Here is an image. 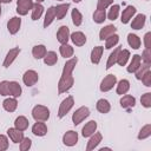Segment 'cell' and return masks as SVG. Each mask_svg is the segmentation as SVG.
Returning <instances> with one entry per match:
<instances>
[{
    "mask_svg": "<svg viewBox=\"0 0 151 151\" xmlns=\"http://www.w3.org/2000/svg\"><path fill=\"white\" fill-rule=\"evenodd\" d=\"M77 63H78V58L74 57V58L68 59L66 61V64L64 65L61 77H60V80L58 83V92L59 93L67 92L73 86L74 79H73V76H72V71H73L74 66L77 65Z\"/></svg>",
    "mask_w": 151,
    "mask_h": 151,
    "instance_id": "6da1fadb",
    "label": "cell"
},
{
    "mask_svg": "<svg viewBox=\"0 0 151 151\" xmlns=\"http://www.w3.org/2000/svg\"><path fill=\"white\" fill-rule=\"evenodd\" d=\"M32 117L37 122H46L50 118V110L44 105H35L32 110Z\"/></svg>",
    "mask_w": 151,
    "mask_h": 151,
    "instance_id": "7a4b0ae2",
    "label": "cell"
},
{
    "mask_svg": "<svg viewBox=\"0 0 151 151\" xmlns=\"http://www.w3.org/2000/svg\"><path fill=\"white\" fill-rule=\"evenodd\" d=\"M73 105H74V99H73V97H72V96L66 97V98L61 101V104H60V107H59V111H58V117H59V118L65 117V116L70 112V110L73 107Z\"/></svg>",
    "mask_w": 151,
    "mask_h": 151,
    "instance_id": "3957f363",
    "label": "cell"
},
{
    "mask_svg": "<svg viewBox=\"0 0 151 151\" xmlns=\"http://www.w3.org/2000/svg\"><path fill=\"white\" fill-rule=\"evenodd\" d=\"M90 116V110L86 106H81L79 109H77L72 116V122L74 125H79L84 119H86Z\"/></svg>",
    "mask_w": 151,
    "mask_h": 151,
    "instance_id": "277c9868",
    "label": "cell"
},
{
    "mask_svg": "<svg viewBox=\"0 0 151 151\" xmlns=\"http://www.w3.org/2000/svg\"><path fill=\"white\" fill-rule=\"evenodd\" d=\"M116 83H117V77L114 74H107L101 80L99 88H100L101 92H107V91H110V90L113 88V86L116 85Z\"/></svg>",
    "mask_w": 151,
    "mask_h": 151,
    "instance_id": "5b68a950",
    "label": "cell"
},
{
    "mask_svg": "<svg viewBox=\"0 0 151 151\" xmlns=\"http://www.w3.org/2000/svg\"><path fill=\"white\" fill-rule=\"evenodd\" d=\"M33 0H18L17 1V12L19 15H26L28 11L33 8Z\"/></svg>",
    "mask_w": 151,
    "mask_h": 151,
    "instance_id": "8992f818",
    "label": "cell"
},
{
    "mask_svg": "<svg viewBox=\"0 0 151 151\" xmlns=\"http://www.w3.org/2000/svg\"><path fill=\"white\" fill-rule=\"evenodd\" d=\"M38 80H39V74H38L34 70H28V71H26V72L24 73V76H22V81H24V84H25L26 86H28V87L35 85Z\"/></svg>",
    "mask_w": 151,
    "mask_h": 151,
    "instance_id": "52a82bcc",
    "label": "cell"
},
{
    "mask_svg": "<svg viewBox=\"0 0 151 151\" xmlns=\"http://www.w3.org/2000/svg\"><path fill=\"white\" fill-rule=\"evenodd\" d=\"M20 48L19 47H14V48H12V50H9L8 52H7V54H6V57H5V60H4V63H2V66L5 67V68H7V67H9L11 65H12V63L17 59V57L19 55V53H20Z\"/></svg>",
    "mask_w": 151,
    "mask_h": 151,
    "instance_id": "ba28073f",
    "label": "cell"
},
{
    "mask_svg": "<svg viewBox=\"0 0 151 151\" xmlns=\"http://www.w3.org/2000/svg\"><path fill=\"white\" fill-rule=\"evenodd\" d=\"M63 143L66 146H73L78 143V133L76 131H67L64 136H63Z\"/></svg>",
    "mask_w": 151,
    "mask_h": 151,
    "instance_id": "9c48e42d",
    "label": "cell"
},
{
    "mask_svg": "<svg viewBox=\"0 0 151 151\" xmlns=\"http://www.w3.org/2000/svg\"><path fill=\"white\" fill-rule=\"evenodd\" d=\"M20 26H21V19L19 17H13L7 22V29L11 34L18 33V31L20 29Z\"/></svg>",
    "mask_w": 151,
    "mask_h": 151,
    "instance_id": "30bf717a",
    "label": "cell"
},
{
    "mask_svg": "<svg viewBox=\"0 0 151 151\" xmlns=\"http://www.w3.org/2000/svg\"><path fill=\"white\" fill-rule=\"evenodd\" d=\"M136 105V98L131 94H124L122 98H120V106L125 110H131L133 106Z\"/></svg>",
    "mask_w": 151,
    "mask_h": 151,
    "instance_id": "8fae6325",
    "label": "cell"
},
{
    "mask_svg": "<svg viewBox=\"0 0 151 151\" xmlns=\"http://www.w3.org/2000/svg\"><path fill=\"white\" fill-rule=\"evenodd\" d=\"M57 39L60 44H67L70 39V28L67 26H60L57 32Z\"/></svg>",
    "mask_w": 151,
    "mask_h": 151,
    "instance_id": "7c38bea8",
    "label": "cell"
},
{
    "mask_svg": "<svg viewBox=\"0 0 151 151\" xmlns=\"http://www.w3.org/2000/svg\"><path fill=\"white\" fill-rule=\"evenodd\" d=\"M7 134H8L9 139L13 143H15V144L20 143L22 140V138H24V132L20 131V130H18V129H15V127H9L7 130Z\"/></svg>",
    "mask_w": 151,
    "mask_h": 151,
    "instance_id": "4fadbf2b",
    "label": "cell"
},
{
    "mask_svg": "<svg viewBox=\"0 0 151 151\" xmlns=\"http://www.w3.org/2000/svg\"><path fill=\"white\" fill-rule=\"evenodd\" d=\"M90 137H91V138H90V140H88V143H87V146H86V150H87V151L94 150V149L99 145V143L101 142V138H103V136H101L100 132H94V133L91 134Z\"/></svg>",
    "mask_w": 151,
    "mask_h": 151,
    "instance_id": "5bb4252c",
    "label": "cell"
},
{
    "mask_svg": "<svg viewBox=\"0 0 151 151\" xmlns=\"http://www.w3.org/2000/svg\"><path fill=\"white\" fill-rule=\"evenodd\" d=\"M70 39L72 40V42L76 45V46H83V45H85V42H86V35L83 33V32H80V31H77V32H73L71 35H70Z\"/></svg>",
    "mask_w": 151,
    "mask_h": 151,
    "instance_id": "9a60e30c",
    "label": "cell"
},
{
    "mask_svg": "<svg viewBox=\"0 0 151 151\" xmlns=\"http://www.w3.org/2000/svg\"><path fill=\"white\" fill-rule=\"evenodd\" d=\"M137 9L134 6H127L125 9H123V13H122V22L123 24H129L130 20L132 19V17L136 14Z\"/></svg>",
    "mask_w": 151,
    "mask_h": 151,
    "instance_id": "2e32d148",
    "label": "cell"
},
{
    "mask_svg": "<svg viewBox=\"0 0 151 151\" xmlns=\"http://www.w3.org/2000/svg\"><path fill=\"white\" fill-rule=\"evenodd\" d=\"M32 133L34 136L38 137H42L47 133V126L44 122H37L33 126H32Z\"/></svg>",
    "mask_w": 151,
    "mask_h": 151,
    "instance_id": "e0dca14e",
    "label": "cell"
},
{
    "mask_svg": "<svg viewBox=\"0 0 151 151\" xmlns=\"http://www.w3.org/2000/svg\"><path fill=\"white\" fill-rule=\"evenodd\" d=\"M96 130H97V122L90 120L84 125V127L81 130V134H83V137L86 138V137H90L91 134H93L96 132Z\"/></svg>",
    "mask_w": 151,
    "mask_h": 151,
    "instance_id": "ac0fdd59",
    "label": "cell"
},
{
    "mask_svg": "<svg viewBox=\"0 0 151 151\" xmlns=\"http://www.w3.org/2000/svg\"><path fill=\"white\" fill-rule=\"evenodd\" d=\"M21 86H20V84L19 83H17V81H9L8 83V93H9V96H12V97H14V98H18V97H20L21 96Z\"/></svg>",
    "mask_w": 151,
    "mask_h": 151,
    "instance_id": "d6986e66",
    "label": "cell"
},
{
    "mask_svg": "<svg viewBox=\"0 0 151 151\" xmlns=\"http://www.w3.org/2000/svg\"><path fill=\"white\" fill-rule=\"evenodd\" d=\"M116 31H117V27H116V26H113V25H107V26H105V27H103V28L100 29V32H99V39H100V40H105V39L109 38L110 35L114 34Z\"/></svg>",
    "mask_w": 151,
    "mask_h": 151,
    "instance_id": "ffe728a7",
    "label": "cell"
},
{
    "mask_svg": "<svg viewBox=\"0 0 151 151\" xmlns=\"http://www.w3.org/2000/svg\"><path fill=\"white\" fill-rule=\"evenodd\" d=\"M68 7H70V4H68V2H66V4H60V5L55 6V7H54V9H55V19L61 20V19L67 14Z\"/></svg>",
    "mask_w": 151,
    "mask_h": 151,
    "instance_id": "44dd1931",
    "label": "cell"
},
{
    "mask_svg": "<svg viewBox=\"0 0 151 151\" xmlns=\"http://www.w3.org/2000/svg\"><path fill=\"white\" fill-rule=\"evenodd\" d=\"M140 63H142L140 55H139V54H134V55L132 57V59H131V61H130L127 68H126L127 72H129V73H134V72L137 71V68L140 66Z\"/></svg>",
    "mask_w": 151,
    "mask_h": 151,
    "instance_id": "7402d4cb",
    "label": "cell"
},
{
    "mask_svg": "<svg viewBox=\"0 0 151 151\" xmlns=\"http://www.w3.org/2000/svg\"><path fill=\"white\" fill-rule=\"evenodd\" d=\"M103 51H104V47L103 46H96L92 52H91V63L92 64H99L100 59H101V54H103Z\"/></svg>",
    "mask_w": 151,
    "mask_h": 151,
    "instance_id": "603a6c76",
    "label": "cell"
},
{
    "mask_svg": "<svg viewBox=\"0 0 151 151\" xmlns=\"http://www.w3.org/2000/svg\"><path fill=\"white\" fill-rule=\"evenodd\" d=\"M2 107L7 112H14L17 110V107H18V101H17V99L14 97L13 98H7L2 103Z\"/></svg>",
    "mask_w": 151,
    "mask_h": 151,
    "instance_id": "cb8c5ba5",
    "label": "cell"
},
{
    "mask_svg": "<svg viewBox=\"0 0 151 151\" xmlns=\"http://www.w3.org/2000/svg\"><path fill=\"white\" fill-rule=\"evenodd\" d=\"M145 20H146V17L145 14H137L136 18L132 20L131 22V27L133 29H140L144 25H145Z\"/></svg>",
    "mask_w": 151,
    "mask_h": 151,
    "instance_id": "d4e9b609",
    "label": "cell"
},
{
    "mask_svg": "<svg viewBox=\"0 0 151 151\" xmlns=\"http://www.w3.org/2000/svg\"><path fill=\"white\" fill-rule=\"evenodd\" d=\"M54 19H55V9H54V6H52L46 12V15H45V19H44V27L47 28L53 22Z\"/></svg>",
    "mask_w": 151,
    "mask_h": 151,
    "instance_id": "484cf974",
    "label": "cell"
},
{
    "mask_svg": "<svg viewBox=\"0 0 151 151\" xmlns=\"http://www.w3.org/2000/svg\"><path fill=\"white\" fill-rule=\"evenodd\" d=\"M120 47H122V46H117V47L113 50V52H111V53H110L109 59H107V63H106V70L111 68V67H112L114 64H117V57H118L119 51L122 50Z\"/></svg>",
    "mask_w": 151,
    "mask_h": 151,
    "instance_id": "4316f807",
    "label": "cell"
},
{
    "mask_svg": "<svg viewBox=\"0 0 151 151\" xmlns=\"http://www.w3.org/2000/svg\"><path fill=\"white\" fill-rule=\"evenodd\" d=\"M130 59V51L129 50H120L117 57V64L119 66H125L127 60Z\"/></svg>",
    "mask_w": 151,
    "mask_h": 151,
    "instance_id": "83f0119b",
    "label": "cell"
},
{
    "mask_svg": "<svg viewBox=\"0 0 151 151\" xmlns=\"http://www.w3.org/2000/svg\"><path fill=\"white\" fill-rule=\"evenodd\" d=\"M28 124L29 123H28V119L26 117L19 116V117H17V119L14 122V127L18 129V130H20V131H25L28 127Z\"/></svg>",
    "mask_w": 151,
    "mask_h": 151,
    "instance_id": "f1b7e54d",
    "label": "cell"
},
{
    "mask_svg": "<svg viewBox=\"0 0 151 151\" xmlns=\"http://www.w3.org/2000/svg\"><path fill=\"white\" fill-rule=\"evenodd\" d=\"M42 59H44V63H45L47 66H52V65L57 64V61H58V55H57V53H55L54 51H48V52H46V54H45V57H44Z\"/></svg>",
    "mask_w": 151,
    "mask_h": 151,
    "instance_id": "f546056e",
    "label": "cell"
},
{
    "mask_svg": "<svg viewBox=\"0 0 151 151\" xmlns=\"http://www.w3.org/2000/svg\"><path fill=\"white\" fill-rule=\"evenodd\" d=\"M127 44L133 48V50H138L140 47V39L138 35L133 34V33H129L127 35Z\"/></svg>",
    "mask_w": 151,
    "mask_h": 151,
    "instance_id": "4dcf8cb0",
    "label": "cell"
},
{
    "mask_svg": "<svg viewBox=\"0 0 151 151\" xmlns=\"http://www.w3.org/2000/svg\"><path fill=\"white\" fill-rule=\"evenodd\" d=\"M129 90H130V81L127 79H122L117 85V93L123 96V94L127 93Z\"/></svg>",
    "mask_w": 151,
    "mask_h": 151,
    "instance_id": "1f68e13d",
    "label": "cell"
},
{
    "mask_svg": "<svg viewBox=\"0 0 151 151\" xmlns=\"http://www.w3.org/2000/svg\"><path fill=\"white\" fill-rule=\"evenodd\" d=\"M46 47L44 46V45H35L34 47H33V50H32V54H33V57L35 58V59H41V58H44L45 57V54H46Z\"/></svg>",
    "mask_w": 151,
    "mask_h": 151,
    "instance_id": "d6a6232c",
    "label": "cell"
},
{
    "mask_svg": "<svg viewBox=\"0 0 151 151\" xmlns=\"http://www.w3.org/2000/svg\"><path fill=\"white\" fill-rule=\"evenodd\" d=\"M119 11H120V6H119V5H117V4L111 5V6H110V9H109V13H107V15H106L107 19L114 21V20L118 18V15H119Z\"/></svg>",
    "mask_w": 151,
    "mask_h": 151,
    "instance_id": "836d02e7",
    "label": "cell"
},
{
    "mask_svg": "<svg viewBox=\"0 0 151 151\" xmlns=\"http://www.w3.org/2000/svg\"><path fill=\"white\" fill-rule=\"evenodd\" d=\"M59 52L61 54V57L66 58H71L73 55V47L70 46L68 44H61V46L59 47Z\"/></svg>",
    "mask_w": 151,
    "mask_h": 151,
    "instance_id": "e575fe53",
    "label": "cell"
},
{
    "mask_svg": "<svg viewBox=\"0 0 151 151\" xmlns=\"http://www.w3.org/2000/svg\"><path fill=\"white\" fill-rule=\"evenodd\" d=\"M97 110L100 113H107L111 110V105L106 99H99L97 101Z\"/></svg>",
    "mask_w": 151,
    "mask_h": 151,
    "instance_id": "d590c367",
    "label": "cell"
},
{
    "mask_svg": "<svg viewBox=\"0 0 151 151\" xmlns=\"http://www.w3.org/2000/svg\"><path fill=\"white\" fill-rule=\"evenodd\" d=\"M42 12H44V6L41 4H39V2H35L33 5V8H32V20L40 19Z\"/></svg>",
    "mask_w": 151,
    "mask_h": 151,
    "instance_id": "8d00e7d4",
    "label": "cell"
},
{
    "mask_svg": "<svg viewBox=\"0 0 151 151\" xmlns=\"http://www.w3.org/2000/svg\"><path fill=\"white\" fill-rule=\"evenodd\" d=\"M118 42H119V35L114 33V34H112V35H110L109 38L105 39V48L110 50V48L114 47Z\"/></svg>",
    "mask_w": 151,
    "mask_h": 151,
    "instance_id": "74e56055",
    "label": "cell"
},
{
    "mask_svg": "<svg viewBox=\"0 0 151 151\" xmlns=\"http://www.w3.org/2000/svg\"><path fill=\"white\" fill-rule=\"evenodd\" d=\"M106 20V12L105 9H96L93 13V21L97 24H101Z\"/></svg>",
    "mask_w": 151,
    "mask_h": 151,
    "instance_id": "f35d334b",
    "label": "cell"
},
{
    "mask_svg": "<svg viewBox=\"0 0 151 151\" xmlns=\"http://www.w3.org/2000/svg\"><path fill=\"white\" fill-rule=\"evenodd\" d=\"M150 65L151 64H146V63H144L143 65L140 64V66L137 68V71L134 72V74H136V78L138 79V80H140L142 79V77L147 72V71H150Z\"/></svg>",
    "mask_w": 151,
    "mask_h": 151,
    "instance_id": "ab89813d",
    "label": "cell"
},
{
    "mask_svg": "<svg viewBox=\"0 0 151 151\" xmlns=\"http://www.w3.org/2000/svg\"><path fill=\"white\" fill-rule=\"evenodd\" d=\"M71 17H72V21H73L74 26H80L81 25V22H83V15H81V13L77 8L72 9Z\"/></svg>",
    "mask_w": 151,
    "mask_h": 151,
    "instance_id": "60d3db41",
    "label": "cell"
},
{
    "mask_svg": "<svg viewBox=\"0 0 151 151\" xmlns=\"http://www.w3.org/2000/svg\"><path fill=\"white\" fill-rule=\"evenodd\" d=\"M151 136V124H146L143 126L138 133V139H145Z\"/></svg>",
    "mask_w": 151,
    "mask_h": 151,
    "instance_id": "b9f144b4",
    "label": "cell"
},
{
    "mask_svg": "<svg viewBox=\"0 0 151 151\" xmlns=\"http://www.w3.org/2000/svg\"><path fill=\"white\" fill-rule=\"evenodd\" d=\"M140 103H142V105H143L144 107H146V109L151 107V93H150V92L144 93V94L142 96V98H140Z\"/></svg>",
    "mask_w": 151,
    "mask_h": 151,
    "instance_id": "7bdbcfd3",
    "label": "cell"
},
{
    "mask_svg": "<svg viewBox=\"0 0 151 151\" xmlns=\"http://www.w3.org/2000/svg\"><path fill=\"white\" fill-rule=\"evenodd\" d=\"M19 144H20V150L21 151H27L31 147V145H32V140L28 137H24L22 140Z\"/></svg>",
    "mask_w": 151,
    "mask_h": 151,
    "instance_id": "ee69618b",
    "label": "cell"
},
{
    "mask_svg": "<svg viewBox=\"0 0 151 151\" xmlns=\"http://www.w3.org/2000/svg\"><path fill=\"white\" fill-rule=\"evenodd\" d=\"M112 4H113V0H98L97 9H106Z\"/></svg>",
    "mask_w": 151,
    "mask_h": 151,
    "instance_id": "f6af8a7d",
    "label": "cell"
},
{
    "mask_svg": "<svg viewBox=\"0 0 151 151\" xmlns=\"http://www.w3.org/2000/svg\"><path fill=\"white\" fill-rule=\"evenodd\" d=\"M140 58H142V60H143L144 63L151 64V51H150V48H145L144 52L142 53Z\"/></svg>",
    "mask_w": 151,
    "mask_h": 151,
    "instance_id": "bcb514c9",
    "label": "cell"
},
{
    "mask_svg": "<svg viewBox=\"0 0 151 151\" xmlns=\"http://www.w3.org/2000/svg\"><path fill=\"white\" fill-rule=\"evenodd\" d=\"M8 83L7 80H4L0 83V94L1 96H9L8 93Z\"/></svg>",
    "mask_w": 151,
    "mask_h": 151,
    "instance_id": "7dc6e473",
    "label": "cell"
},
{
    "mask_svg": "<svg viewBox=\"0 0 151 151\" xmlns=\"http://www.w3.org/2000/svg\"><path fill=\"white\" fill-rule=\"evenodd\" d=\"M8 149V139L5 134H0V151H5Z\"/></svg>",
    "mask_w": 151,
    "mask_h": 151,
    "instance_id": "c3c4849f",
    "label": "cell"
},
{
    "mask_svg": "<svg viewBox=\"0 0 151 151\" xmlns=\"http://www.w3.org/2000/svg\"><path fill=\"white\" fill-rule=\"evenodd\" d=\"M143 81V84L146 86V87H150L151 86V71H147L140 79Z\"/></svg>",
    "mask_w": 151,
    "mask_h": 151,
    "instance_id": "681fc988",
    "label": "cell"
},
{
    "mask_svg": "<svg viewBox=\"0 0 151 151\" xmlns=\"http://www.w3.org/2000/svg\"><path fill=\"white\" fill-rule=\"evenodd\" d=\"M150 39H151V32H147L144 35V42H145V48H150Z\"/></svg>",
    "mask_w": 151,
    "mask_h": 151,
    "instance_id": "f907efd6",
    "label": "cell"
},
{
    "mask_svg": "<svg viewBox=\"0 0 151 151\" xmlns=\"http://www.w3.org/2000/svg\"><path fill=\"white\" fill-rule=\"evenodd\" d=\"M12 0H0V2H2V4H9Z\"/></svg>",
    "mask_w": 151,
    "mask_h": 151,
    "instance_id": "816d5d0a",
    "label": "cell"
},
{
    "mask_svg": "<svg viewBox=\"0 0 151 151\" xmlns=\"http://www.w3.org/2000/svg\"><path fill=\"white\" fill-rule=\"evenodd\" d=\"M35 1H37V2H39V4H41V2L44 1V0H35Z\"/></svg>",
    "mask_w": 151,
    "mask_h": 151,
    "instance_id": "f5cc1de1",
    "label": "cell"
},
{
    "mask_svg": "<svg viewBox=\"0 0 151 151\" xmlns=\"http://www.w3.org/2000/svg\"><path fill=\"white\" fill-rule=\"evenodd\" d=\"M73 1H74V2H77V4H78V2H80V1H81V0H73Z\"/></svg>",
    "mask_w": 151,
    "mask_h": 151,
    "instance_id": "db71d44e",
    "label": "cell"
},
{
    "mask_svg": "<svg viewBox=\"0 0 151 151\" xmlns=\"http://www.w3.org/2000/svg\"><path fill=\"white\" fill-rule=\"evenodd\" d=\"M0 14H1V5H0Z\"/></svg>",
    "mask_w": 151,
    "mask_h": 151,
    "instance_id": "11a10c76",
    "label": "cell"
},
{
    "mask_svg": "<svg viewBox=\"0 0 151 151\" xmlns=\"http://www.w3.org/2000/svg\"><path fill=\"white\" fill-rule=\"evenodd\" d=\"M58 1H60V0H58Z\"/></svg>",
    "mask_w": 151,
    "mask_h": 151,
    "instance_id": "9f6ffc18",
    "label": "cell"
}]
</instances>
